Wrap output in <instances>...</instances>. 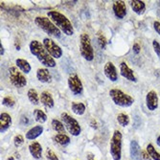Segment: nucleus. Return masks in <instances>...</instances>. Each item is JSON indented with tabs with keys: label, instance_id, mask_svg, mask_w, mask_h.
<instances>
[{
	"label": "nucleus",
	"instance_id": "obj_1",
	"mask_svg": "<svg viewBox=\"0 0 160 160\" xmlns=\"http://www.w3.org/2000/svg\"><path fill=\"white\" fill-rule=\"evenodd\" d=\"M30 52L37 58V59L40 62L41 64H43L46 67H55L56 66V62L55 59L50 56V54L47 52L45 47L43 46V44L38 40H32L30 42Z\"/></svg>",
	"mask_w": 160,
	"mask_h": 160
},
{
	"label": "nucleus",
	"instance_id": "obj_2",
	"mask_svg": "<svg viewBox=\"0 0 160 160\" xmlns=\"http://www.w3.org/2000/svg\"><path fill=\"white\" fill-rule=\"evenodd\" d=\"M50 20L60 29V30L66 36H72L74 34V28L71 21L62 14V12L58 11H50L47 13Z\"/></svg>",
	"mask_w": 160,
	"mask_h": 160
},
{
	"label": "nucleus",
	"instance_id": "obj_3",
	"mask_svg": "<svg viewBox=\"0 0 160 160\" xmlns=\"http://www.w3.org/2000/svg\"><path fill=\"white\" fill-rule=\"evenodd\" d=\"M35 23L49 36L56 38H61L62 31L50 20V18L45 17H37L35 19Z\"/></svg>",
	"mask_w": 160,
	"mask_h": 160
},
{
	"label": "nucleus",
	"instance_id": "obj_4",
	"mask_svg": "<svg viewBox=\"0 0 160 160\" xmlns=\"http://www.w3.org/2000/svg\"><path fill=\"white\" fill-rule=\"evenodd\" d=\"M109 96L115 105L122 108H128L130 106H132L134 103V99L132 96H129L128 94L117 88L111 89L109 91Z\"/></svg>",
	"mask_w": 160,
	"mask_h": 160
},
{
	"label": "nucleus",
	"instance_id": "obj_5",
	"mask_svg": "<svg viewBox=\"0 0 160 160\" xmlns=\"http://www.w3.org/2000/svg\"><path fill=\"white\" fill-rule=\"evenodd\" d=\"M80 52L84 60L91 62L94 59V50L91 45L90 38L87 34H82L80 37Z\"/></svg>",
	"mask_w": 160,
	"mask_h": 160
},
{
	"label": "nucleus",
	"instance_id": "obj_6",
	"mask_svg": "<svg viewBox=\"0 0 160 160\" xmlns=\"http://www.w3.org/2000/svg\"><path fill=\"white\" fill-rule=\"evenodd\" d=\"M122 133L115 130L110 140V154L113 160H121L122 157Z\"/></svg>",
	"mask_w": 160,
	"mask_h": 160
},
{
	"label": "nucleus",
	"instance_id": "obj_7",
	"mask_svg": "<svg viewBox=\"0 0 160 160\" xmlns=\"http://www.w3.org/2000/svg\"><path fill=\"white\" fill-rule=\"evenodd\" d=\"M61 118H62V123L64 124L65 128H67L68 132L71 135H73V136H79L80 135L81 130H82L81 126L75 118L71 117V116L66 112H63L61 114Z\"/></svg>",
	"mask_w": 160,
	"mask_h": 160
},
{
	"label": "nucleus",
	"instance_id": "obj_8",
	"mask_svg": "<svg viewBox=\"0 0 160 160\" xmlns=\"http://www.w3.org/2000/svg\"><path fill=\"white\" fill-rule=\"evenodd\" d=\"M9 77H10V81L12 84L16 87L21 88V87H24L27 84V80L25 76L16 66H12L9 68Z\"/></svg>",
	"mask_w": 160,
	"mask_h": 160
},
{
	"label": "nucleus",
	"instance_id": "obj_9",
	"mask_svg": "<svg viewBox=\"0 0 160 160\" xmlns=\"http://www.w3.org/2000/svg\"><path fill=\"white\" fill-rule=\"evenodd\" d=\"M42 44L45 47V49L47 50V52L50 54V56L53 58V59H60V58L62 56V48L58 45L53 39H51L49 38H45L43 39Z\"/></svg>",
	"mask_w": 160,
	"mask_h": 160
},
{
	"label": "nucleus",
	"instance_id": "obj_10",
	"mask_svg": "<svg viewBox=\"0 0 160 160\" xmlns=\"http://www.w3.org/2000/svg\"><path fill=\"white\" fill-rule=\"evenodd\" d=\"M68 86L74 95H81L83 91V86L81 79L77 74H72L68 78Z\"/></svg>",
	"mask_w": 160,
	"mask_h": 160
},
{
	"label": "nucleus",
	"instance_id": "obj_11",
	"mask_svg": "<svg viewBox=\"0 0 160 160\" xmlns=\"http://www.w3.org/2000/svg\"><path fill=\"white\" fill-rule=\"evenodd\" d=\"M113 12L118 19H123L127 16V7L123 1H114L112 5Z\"/></svg>",
	"mask_w": 160,
	"mask_h": 160
},
{
	"label": "nucleus",
	"instance_id": "obj_12",
	"mask_svg": "<svg viewBox=\"0 0 160 160\" xmlns=\"http://www.w3.org/2000/svg\"><path fill=\"white\" fill-rule=\"evenodd\" d=\"M104 73L108 79L111 82H116L118 80V73L115 65L111 62H108L104 67Z\"/></svg>",
	"mask_w": 160,
	"mask_h": 160
},
{
	"label": "nucleus",
	"instance_id": "obj_13",
	"mask_svg": "<svg viewBox=\"0 0 160 160\" xmlns=\"http://www.w3.org/2000/svg\"><path fill=\"white\" fill-rule=\"evenodd\" d=\"M146 106L149 110L153 111L158 108V96L155 91L151 90L146 96Z\"/></svg>",
	"mask_w": 160,
	"mask_h": 160
},
{
	"label": "nucleus",
	"instance_id": "obj_14",
	"mask_svg": "<svg viewBox=\"0 0 160 160\" xmlns=\"http://www.w3.org/2000/svg\"><path fill=\"white\" fill-rule=\"evenodd\" d=\"M120 73H121L122 77H124L125 79H127L130 82H137V79L134 76L132 69H130L125 62H122L120 63Z\"/></svg>",
	"mask_w": 160,
	"mask_h": 160
},
{
	"label": "nucleus",
	"instance_id": "obj_15",
	"mask_svg": "<svg viewBox=\"0 0 160 160\" xmlns=\"http://www.w3.org/2000/svg\"><path fill=\"white\" fill-rule=\"evenodd\" d=\"M142 151L136 140L130 142V157L132 160H142Z\"/></svg>",
	"mask_w": 160,
	"mask_h": 160
},
{
	"label": "nucleus",
	"instance_id": "obj_16",
	"mask_svg": "<svg viewBox=\"0 0 160 160\" xmlns=\"http://www.w3.org/2000/svg\"><path fill=\"white\" fill-rule=\"evenodd\" d=\"M12 125V117L6 112H3L0 115V132L4 133Z\"/></svg>",
	"mask_w": 160,
	"mask_h": 160
},
{
	"label": "nucleus",
	"instance_id": "obj_17",
	"mask_svg": "<svg viewBox=\"0 0 160 160\" xmlns=\"http://www.w3.org/2000/svg\"><path fill=\"white\" fill-rule=\"evenodd\" d=\"M37 78L39 82L44 83H49L52 82L51 73L46 68H38L37 71Z\"/></svg>",
	"mask_w": 160,
	"mask_h": 160
},
{
	"label": "nucleus",
	"instance_id": "obj_18",
	"mask_svg": "<svg viewBox=\"0 0 160 160\" xmlns=\"http://www.w3.org/2000/svg\"><path fill=\"white\" fill-rule=\"evenodd\" d=\"M43 132V127L40 125H38L36 127H33L31 129H29L25 137L27 140H35L38 136H40Z\"/></svg>",
	"mask_w": 160,
	"mask_h": 160
},
{
	"label": "nucleus",
	"instance_id": "obj_19",
	"mask_svg": "<svg viewBox=\"0 0 160 160\" xmlns=\"http://www.w3.org/2000/svg\"><path fill=\"white\" fill-rule=\"evenodd\" d=\"M40 102H41V104L47 108H52L55 106V102L53 100V97H52L51 93H49L48 91L41 92V94H40Z\"/></svg>",
	"mask_w": 160,
	"mask_h": 160
},
{
	"label": "nucleus",
	"instance_id": "obj_20",
	"mask_svg": "<svg viewBox=\"0 0 160 160\" xmlns=\"http://www.w3.org/2000/svg\"><path fill=\"white\" fill-rule=\"evenodd\" d=\"M29 152L35 159H40L42 153V147L38 142H33L29 145Z\"/></svg>",
	"mask_w": 160,
	"mask_h": 160
},
{
	"label": "nucleus",
	"instance_id": "obj_21",
	"mask_svg": "<svg viewBox=\"0 0 160 160\" xmlns=\"http://www.w3.org/2000/svg\"><path fill=\"white\" fill-rule=\"evenodd\" d=\"M129 5L132 7V11L137 13L138 16H141L146 11V4L143 1H139V0H132V1L129 2Z\"/></svg>",
	"mask_w": 160,
	"mask_h": 160
},
{
	"label": "nucleus",
	"instance_id": "obj_22",
	"mask_svg": "<svg viewBox=\"0 0 160 160\" xmlns=\"http://www.w3.org/2000/svg\"><path fill=\"white\" fill-rule=\"evenodd\" d=\"M16 64H17L18 68H19L25 74H29V73H30L31 69H32L30 63H29L27 61L23 60V59H18L16 61Z\"/></svg>",
	"mask_w": 160,
	"mask_h": 160
},
{
	"label": "nucleus",
	"instance_id": "obj_23",
	"mask_svg": "<svg viewBox=\"0 0 160 160\" xmlns=\"http://www.w3.org/2000/svg\"><path fill=\"white\" fill-rule=\"evenodd\" d=\"M53 140L55 143L61 145V146H67L68 144H70V138L64 133H59L53 137Z\"/></svg>",
	"mask_w": 160,
	"mask_h": 160
},
{
	"label": "nucleus",
	"instance_id": "obj_24",
	"mask_svg": "<svg viewBox=\"0 0 160 160\" xmlns=\"http://www.w3.org/2000/svg\"><path fill=\"white\" fill-rule=\"evenodd\" d=\"M27 95H28L29 101H30L33 105H38V104H39V100H40V98H39L38 93L37 92L36 89L30 88V89L28 90V92H27Z\"/></svg>",
	"mask_w": 160,
	"mask_h": 160
},
{
	"label": "nucleus",
	"instance_id": "obj_25",
	"mask_svg": "<svg viewBox=\"0 0 160 160\" xmlns=\"http://www.w3.org/2000/svg\"><path fill=\"white\" fill-rule=\"evenodd\" d=\"M72 111L77 115H82L85 112V106L82 103H75L73 102L71 105Z\"/></svg>",
	"mask_w": 160,
	"mask_h": 160
},
{
	"label": "nucleus",
	"instance_id": "obj_26",
	"mask_svg": "<svg viewBox=\"0 0 160 160\" xmlns=\"http://www.w3.org/2000/svg\"><path fill=\"white\" fill-rule=\"evenodd\" d=\"M34 117H35V120L40 124L45 123L47 120V115L40 109H35L34 110Z\"/></svg>",
	"mask_w": 160,
	"mask_h": 160
},
{
	"label": "nucleus",
	"instance_id": "obj_27",
	"mask_svg": "<svg viewBox=\"0 0 160 160\" xmlns=\"http://www.w3.org/2000/svg\"><path fill=\"white\" fill-rule=\"evenodd\" d=\"M52 128L55 132H59V133H63L65 132V128H64V125L63 123H62L61 121L57 120V119H53L51 122Z\"/></svg>",
	"mask_w": 160,
	"mask_h": 160
},
{
	"label": "nucleus",
	"instance_id": "obj_28",
	"mask_svg": "<svg viewBox=\"0 0 160 160\" xmlns=\"http://www.w3.org/2000/svg\"><path fill=\"white\" fill-rule=\"evenodd\" d=\"M147 152L151 156L152 160H160V153L155 150V148L152 146V144H149L146 149Z\"/></svg>",
	"mask_w": 160,
	"mask_h": 160
},
{
	"label": "nucleus",
	"instance_id": "obj_29",
	"mask_svg": "<svg viewBox=\"0 0 160 160\" xmlns=\"http://www.w3.org/2000/svg\"><path fill=\"white\" fill-rule=\"evenodd\" d=\"M117 121L122 127H127L129 124V117L125 113H120L117 116Z\"/></svg>",
	"mask_w": 160,
	"mask_h": 160
},
{
	"label": "nucleus",
	"instance_id": "obj_30",
	"mask_svg": "<svg viewBox=\"0 0 160 160\" xmlns=\"http://www.w3.org/2000/svg\"><path fill=\"white\" fill-rule=\"evenodd\" d=\"M2 105L7 107V108H13L14 105H16V102H14V100L11 97H5L3 100H2Z\"/></svg>",
	"mask_w": 160,
	"mask_h": 160
},
{
	"label": "nucleus",
	"instance_id": "obj_31",
	"mask_svg": "<svg viewBox=\"0 0 160 160\" xmlns=\"http://www.w3.org/2000/svg\"><path fill=\"white\" fill-rule=\"evenodd\" d=\"M46 158L48 160H60L58 155L50 148H47V150H46Z\"/></svg>",
	"mask_w": 160,
	"mask_h": 160
},
{
	"label": "nucleus",
	"instance_id": "obj_32",
	"mask_svg": "<svg viewBox=\"0 0 160 160\" xmlns=\"http://www.w3.org/2000/svg\"><path fill=\"white\" fill-rule=\"evenodd\" d=\"M24 143V138L22 135L18 134V135H16L13 138V144H14V146H16L17 148L20 147L21 145Z\"/></svg>",
	"mask_w": 160,
	"mask_h": 160
},
{
	"label": "nucleus",
	"instance_id": "obj_33",
	"mask_svg": "<svg viewBox=\"0 0 160 160\" xmlns=\"http://www.w3.org/2000/svg\"><path fill=\"white\" fill-rule=\"evenodd\" d=\"M152 46H153V49H154V52L156 53V55L158 57H160V44H159V42L156 41V40H153L152 41Z\"/></svg>",
	"mask_w": 160,
	"mask_h": 160
},
{
	"label": "nucleus",
	"instance_id": "obj_34",
	"mask_svg": "<svg viewBox=\"0 0 160 160\" xmlns=\"http://www.w3.org/2000/svg\"><path fill=\"white\" fill-rule=\"evenodd\" d=\"M99 42H100V46H101L102 48H105L107 41H106V38H105L103 36H100V37H99Z\"/></svg>",
	"mask_w": 160,
	"mask_h": 160
},
{
	"label": "nucleus",
	"instance_id": "obj_35",
	"mask_svg": "<svg viewBox=\"0 0 160 160\" xmlns=\"http://www.w3.org/2000/svg\"><path fill=\"white\" fill-rule=\"evenodd\" d=\"M153 28H154L155 32L160 36V22L159 21H154L153 22Z\"/></svg>",
	"mask_w": 160,
	"mask_h": 160
},
{
	"label": "nucleus",
	"instance_id": "obj_36",
	"mask_svg": "<svg viewBox=\"0 0 160 160\" xmlns=\"http://www.w3.org/2000/svg\"><path fill=\"white\" fill-rule=\"evenodd\" d=\"M132 50H133V52H134L135 54H139V53H140L141 48H140V45L138 44V43H134V44H133V47H132Z\"/></svg>",
	"mask_w": 160,
	"mask_h": 160
},
{
	"label": "nucleus",
	"instance_id": "obj_37",
	"mask_svg": "<svg viewBox=\"0 0 160 160\" xmlns=\"http://www.w3.org/2000/svg\"><path fill=\"white\" fill-rule=\"evenodd\" d=\"M143 156H144L145 160H150V159H152V158H151V156L149 155V153L147 154L146 152H144V153H143Z\"/></svg>",
	"mask_w": 160,
	"mask_h": 160
},
{
	"label": "nucleus",
	"instance_id": "obj_38",
	"mask_svg": "<svg viewBox=\"0 0 160 160\" xmlns=\"http://www.w3.org/2000/svg\"><path fill=\"white\" fill-rule=\"evenodd\" d=\"M0 55H1V56L4 55V47H3V45H2V43L0 44Z\"/></svg>",
	"mask_w": 160,
	"mask_h": 160
},
{
	"label": "nucleus",
	"instance_id": "obj_39",
	"mask_svg": "<svg viewBox=\"0 0 160 160\" xmlns=\"http://www.w3.org/2000/svg\"><path fill=\"white\" fill-rule=\"evenodd\" d=\"M87 160H95L94 155L92 153H88V155H87Z\"/></svg>",
	"mask_w": 160,
	"mask_h": 160
},
{
	"label": "nucleus",
	"instance_id": "obj_40",
	"mask_svg": "<svg viewBox=\"0 0 160 160\" xmlns=\"http://www.w3.org/2000/svg\"><path fill=\"white\" fill-rule=\"evenodd\" d=\"M22 121L23 122H25V125H27L29 122H28V119H27V117H22Z\"/></svg>",
	"mask_w": 160,
	"mask_h": 160
},
{
	"label": "nucleus",
	"instance_id": "obj_41",
	"mask_svg": "<svg viewBox=\"0 0 160 160\" xmlns=\"http://www.w3.org/2000/svg\"><path fill=\"white\" fill-rule=\"evenodd\" d=\"M156 144L160 147V135H159V136L157 137V139H156Z\"/></svg>",
	"mask_w": 160,
	"mask_h": 160
},
{
	"label": "nucleus",
	"instance_id": "obj_42",
	"mask_svg": "<svg viewBox=\"0 0 160 160\" xmlns=\"http://www.w3.org/2000/svg\"><path fill=\"white\" fill-rule=\"evenodd\" d=\"M8 160H14V158H13L12 156H11V157H9V158H8Z\"/></svg>",
	"mask_w": 160,
	"mask_h": 160
}]
</instances>
